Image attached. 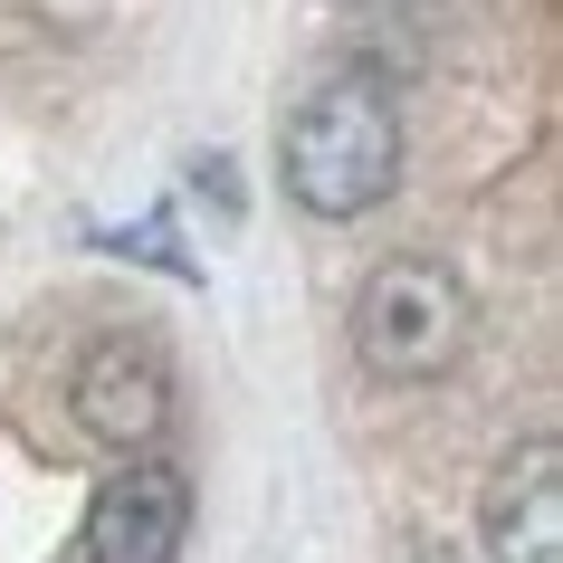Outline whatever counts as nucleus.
Returning <instances> with one entry per match:
<instances>
[{
  "label": "nucleus",
  "mask_w": 563,
  "mask_h": 563,
  "mask_svg": "<svg viewBox=\"0 0 563 563\" xmlns=\"http://www.w3.org/2000/svg\"><path fill=\"white\" fill-rule=\"evenodd\" d=\"M391 181H401V106L383 77L344 67L287 115V201L306 220H363L391 201Z\"/></svg>",
  "instance_id": "obj_1"
},
{
  "label": "nucleus",
  "mask_w": 563,
  "mask_h": 563,
  "mask_svg": "<svg viewBox=\"0 0 563 563\" xmlns=\"http://www.w3.org/2000/svg\"><path fill=\"white\" fill-rule=\"evenodd\" d=\"M468 344V297L440 258H383L354 297V354L383 383H430Z\"/></svg>",
  "instance_id": "obj_2"
},
{
  "label": "nucleus",
  "mask_w": 563,
  "mask_h": 563,
  "mask_svg": "<svg viewBox=\"0 0 563 563\" xmlns=\"http://www.w3.org/2000/svg\"><path fill=\"white\" fill-rule=\"evenodd\" d=\"M67 411H77V430H87L96 449L144 459V449L163 440V420H173V373H163V354H153L144 334H106V344H87L77 373H67Z\"/></svg>",
  "instance_id": "obj_3"
},
{
  "label": "nucleus",
  "mask_w": 563,
  "mask_h": 563,
  "mask_svg": "<svg viewBox=\"0 0 563 563\" xmlns=\"http://www.w3.org/2000/svg\"><path fill=\"white\" fill-rule=\"evenodd\" d=\"M181 534H191V487H181L173 459H124L87 506V534H77V563H181Z\"/></svg>",
  "instance_id": "obj_4"
},
{
  "label": "nucleus",
  "mask_w": 563,
  "mask_h": 563,
  "mask_svg": "<svg viewBox=\"0 0 563 563\" xmlns=\"http://www.w3.org/2000/svg\"><path fill=\"white\" fill-rule=\"evenodd\" d=\"M487 554L497 563H563V459L554 440H526L487 487Z\"/></svg>",
  "instance_id": "obj_5"
},
{
  "label": "nucleus",
  "mask_w": 563,
  "mask_h": 563,
  "mask_svg": "<svg viewBox=\"0 0 563 563\" xmlns=\"http://www.w3.org/2000/svg\"><path fill=\"white\" fill-rule=\"evenodd\" d=\"M411 563H468V554H459V544H420Z\"/></svg>",
  "instance_id": "obj_6"
}]
</instances>
